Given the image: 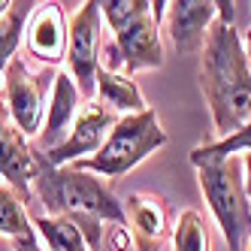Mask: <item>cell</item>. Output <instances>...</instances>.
Masks as SVG:
<instances>
[{"mask_svg": "<svg viewBox=\"0 0 251 251\" xmlns=\"http://www.w3.org/2000/svg\"><path fill=\"white\" fill-rule=\"evenodd\" d=\"M239 37H242V51H245V58H248V67H251V25L239 33Z\"/></svg>", "mask_w": 251, "mask_h": 251, "instance_id": "7402d4cb", "label": "cell"}, {"mask_svg": "<svg viewBox=\"0 0 251 251\" xmlns=\"http://www.w3.org/2000/svg\"><path fill=\"white\" fill-rule=\"evenodd\" d=\"M103 22L109 27V40L118 49L121 73L130 76L139 70L164 67V37L154 3L149 0H106L100 3Z\"/></svg>", "mask_w": 251, "mask_h": 251, "instance_id": "3957f363", "label": "cell"}, {"mask_svg": "<svg viewBox=\"0 0 251 251\" xmlns=\"http://www.w3.org/2000/svg\"><path fill=\"white\" fill-rule=\"evenodd\" d=\"M124 218L133 251H160L173 236V212L167 197L136 191L124 200Z\"/></svg>", "mask_w": 251, "mask_h": 251, "instance_id": "9c48e42d", "label": "cell"}, {"mask_svg": "<svg viewBox=\"0 0 251 251\" xmlns=\"http://www.w3.org/2000/svg\"><path fill=\"white\" fill-rule=\"evenodd\" d=\"M0 88H3V76H0Z\"/></svg>", "mask_w": 251, "mask_h": 251, "instance_id": "d4e9b609", "label": "cell"}, {"mask_svg": "<svg viewBox=\"0 0 251 251\" xmlns=\"http://www.w3.org/2000/svg\"><path fill=\"white\" fill-rule=\"evenodd\" d=\"M33 9H37V3H30V0H12L9 9L0 12V76L9 67V61L19 55V46L25 40V27Z\"/></svg>", "mask_w": 251, "mask_h": 251, "instance_id": "2e32d148", "label": "cell"}, {"mask_svg": "<svg viewBox=\"0 0 251 251\" xmlns=\"http://www.w3.org/2000/svg\"><path fill=\"white\" fill-rule=\"evenodd\" d=\"M0 178H3V185L19 191L27 206L33 203L30 185L37 178V149L15 127L3 100H0Z\"/></svg>", "mask_w": 251, "mask_h": 251, "instance_id": "7c38bea8", "label": "cell"}, {"mask_svg": "<svg viewBox=\"0 0 251 251\" xmlns=\"http://www.w3.org/2000/svg\"><path fill=\"white\" fill-rule=\"evenodd\" d=\"M82 106H85V100H82V94H79L76 82L70 79L67 70H58L55 85H51L49 106H46L43 130H40L37 139H33V149H37V151H49V149L61 146V142L67 139V133H70V127L76 124Z\"/></svg>", "mask_w": 251, "mask_h": 251, "instance_id": "4fadbf2b", "label": "cell"}, {"mask_svg": "<svg viewBox=\"0 0 251 251\" xmlns=\"http://www.w3.org/2000/svg\"><path fill=\"white\" fill-rule=\"evenodd\" d=\"M25 51L27 58L43 64L46 70H55L67 61V43H70V19L61 3H37L33 15L25 27Z\"/></svg>", "mask_w": 251, "mask_h": 251, "instance_id": "30bf717a", "label": "cell"}, {"mask_svg": "<svg viewBox=\"0 0 251 251\" xmlns=\"http://www.w3.org/2000/svg\"><path fill=\"white\" fill-rule=\"evenodd\" d=\"M215 22H218L215 0H173L167 3L160 25L178 55H200Z\"/></svg>", "mask_w": 251, "mask_h": 251, "instance_id": "8fae6325", "label": "cell"}, {"mask_svg": "<svg viewBox=\"0 0 251 251\" xmlns=\"http://www.w3.org/2000/svg\"><path fill=\"white\" fill-rule=\"evenodd\" d=\"M173 251H212V230L209 221L197 209L178 212L173 221Z\"/></svg>", "mask_w": 251, "mask_h": 251, "instance_id": "ac0fdd59", "label": "cell"}, {"mask_svg": "<svg viewBox=\"0 0 251 251\" xmlns=\"http://www.w3.org/2000/svg\"><path fill=\"white\" fill-rule=\"evenodd\" d=\"M194 170H197L200 191L212 209V218L218 224L221 236L227 239V248L242 251L251 239V200L245 194L242 154L203 160Z\"/></svg>", "mask_w": 251, "mask_h": 251, "instance_id": "277c9868", "label": "cell"}, {"mask_svg": "<svg viewBox=\"0 0 251 251\" xmlns=\"http://www.w3.org/2000/svg\"><path fill=\"white\" fill-rule=\"evenodd\" d=\"M30 197L40 203L43 215H61L70 218L91 251L103 248L106 233L115 227H127L124 203L112 194L106 178L85 173L76 167H51L37 151V178L30 185Z\"/></svg>", "mask_w": 251, "mask_h": 251, "instance_id": "6da1fadb", "label": "cell"}, {"mask_svg": "<svg viewBox=\"0 0 251 251\" xmlns=\"http://www.w3.org/2000/svg\"><path fill=\"white\" fill-rule=\"evenodd\" d=\"M0 236L6 239H33L37 230H33V218L27 215V203L25 197L0 182Z\"/></svg>", "mask_w": 251, "mask_h": 251, "instance_id": "e0dca14e", "label": "cell"}, {"mask_svg": "<svg viewBox=\"0 0 251 251\" xmlns=\"http://www.w3.org/2000/svg\"><path fill=\"white\" fill-rule=\"evenodd\" d=\"M115 121H118V115L109 109V106L91 100V103L82 106L76 124L70 127V133H67V139L61 146L49 149V151H40V154L51 167H73L79 160H88V157H94L100 151V146L106 142L109 130L115 127Z\"/></svg>", "mask_w": 251, "mask_h": 251, "instance_id": "ba28073f", "label": "cell"}, {"mask_svg": "<svg viewBox=\"0 0 251 251\" xmlns=\"http://www.w3.org/2000/svg\"><path fill=\"white\" fill-rule=\"evenodd\" d=\"M245 248H248V251H251V239H248V245H245Z\"/></svg>", "mask_w": 251, "mask_h": 251, "instance_id": "cb8c5ba5", "label": "cell"}, {"mask_svg": "<svg viewBox=\"0 0 251 251\" xmlns=\"http://www.w3.org/2000/svg\"><path fill=\"white\" fill-rule=\"evenodd\" d=\"M9 3H12V0H0V12H6V9H9Z\"/></svg>", "mask_w": 251, "mask_h": 251, "instance_id": "603a6c76", "label": "cell"}, {"mask_svg": "<svg viewBox=\"0 0 251 251\" xmlns=\"http://www.w3.org/2000/svg\"><path fill=\"white\" fill-rule=\"evenodd\" d=\"M242 173H245V194H248V200H251V151L242 154Z\"/></svg>", "mask_w": 251, "mask_h": 251, "instance_id": "44dd1931", "label": "cell"}, {"mask_svg": "<svg viewBox=\"0 0 251 251\" xmlns=\"http://www.w3.org/2000/svg\"><path fill=\"white\" fill-rule=\"evenodd\" d=\"M200 91L209 103L218 139L251 124V67L239 30L221 19L212 25L200 51Z\"/></svg>", "mask_w": 251, "mask_h": 251, "instance_id": "7a4b0ae2", "label": "cell"}, {"mask_svg": "<svg viewBox=\"0 0 251 251\" xmlns=\"http://www.w3.org/2000/svg\"><path fill=\"white\" fill-rule=\"evenodd\" d=\"M94 100L103 103V106H109L118 118L149 109V103H146V97H142L136 79L124 76V73H109V70H103V67L97 73V97Z\"/></svg>", "mask_w": 251, "mask_h": 251, "instance_id": "5bb4252c", "label": "cell"}, {"mask_svg": "<svg viewBox=\"0 0 251 251\" xmlns=\"http://www.w3.org/2000/svg\"><path fill=\"white\" fill-rule=\"evenodd\" d=\"M103 9L97 0L82 3L70 15V43H67V73L76 82L85 103L97 97V73H100V55H103Z\"/></svg>", "mask_w": 251, "mask_h": 251, "instance_id": "52a82bcc", "label": "cell"}, {"mask_svg": "<svg viewBox=\"0 0 251 251\" xmlns=\"http://www.w3.org/2000/svg\"><path fill=\"white\" fill-rule=\"evenodd\" d=\"M12 251H46V245H40L37 236H33V239H15Z\"/></svg>", "mask_w": 251, "mask_h": 251, "instance_id": "ffe728a7", "label": "cell"}, {"mask_svg": "<svg viewBox=\"0 0 251 251\" xmlns=\"http://www.w3.org/2000/svg\"><path fill=\"white\" fill-rule=\"evenodd\" d=\"M164 146H167V130L160 127L157 112L146 109L136 115H121L115 121V127L109 130V136H106V142L100 146V151L73 167L94 173L100 178H121Z\"/></svg>", "mask_w": 251, "mask_h": 251, "instance_id": "5b68a950", "label": "cell"}, {"mask_svg": "<svg viewBox=\"0 0 251 251\" xmlns=\"http://www.w3.org/2000/svg\"><path fill=\"white\" fill-rule=\"evenodd\" d=\"M33 230L40 233V239L46 242V251H91L88 239L82 236V230L61 215H33Z\"/></svg>", "mask_w": 251, "mask_h": 251, "instance_id": "9a60e30c", "label": "cell"}, {"mask_svg": "<svg viewBox=\"0 0 251 251\" xmlns=\"http://www.w3.org/2000/svg\"><path fill=\"white\" fill-rule=\"evenodd\" d=\"M248 6H251V3H248Z\"/></svg>", "mask_w": 251, "mask_h": 251, "instance_id": "484cf974", "label": "cell"}, {"mask_svg": "<svg viewBox=\"0 0 251 251\" xmlns=\"http://www.w3.org/2000/svg\"><path fill=\"white\" fill-rule=\"evenodd\" d=\"M251 151V124L242 130H236L227 139H212V142H200L191 151V164H203V160H221V157H233V154H245Z\"/></svg>", "mask_w": 251, "mask_h": 251, "instance_id": "d6986e66", "label": "cell"}, {"mask_svg": "<svg viewBox=\"0 0 251 251\" xmlns=\"http://www.w3.org/2000/svg\"><path fill=\"white\" fill-rule=\"evenodd\" d=\"M58 70H30L22 55H15L3 70V106L27 139H37L46 118V91H51Z\"/></svg>", "mask_w": 251, "mask_h": 251, "instance_id": "8992f818", "label": "cell"}]
</instances>
